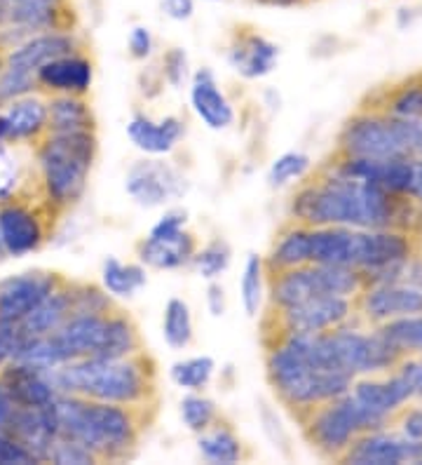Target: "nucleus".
Returning a JSON list of instances; mask_svg holds the SVG:
<instances>
[{
  "label": "nucleus",
  "instance_id": "f257e3e1",
  "mask_svg": "<svg viewBox=\"0 0 422 465\" xmlns=\"http://www.w3.org/2000/svg\"><path fill=\"white\" fill-rule=\"evenodd\" d=\"M422 207L404 195H392L368 182H357L321 167L315 179H303L289 200V219L305 226L399 228L416 235Z\"/></svg>",
  "mask_w": 422,
  "mask_h": 465
},
{
  "label": "nucleus",
  "instance_id": "f03ea898",
  "mask_svg": "<svg viewBox=\"0 0 422 465\" xmlns=\"http://www.w3.org/2000/svg\"><path fill=\"white\" fill-rule=\"evenodd\" d=\"M56 392L96 402L151 409L158 400V364L141 351L127 358H80L50 371Z\"/></svg>",
  "mask_w": 422,
  "mask_h": 465
},
{
  "label": "nucleus",
  "instance_id": "7ed1b4c3",
  "mask_svg": "<svg viewBox=\"0 0 422 465\" xmlns=\"http://www.w3.org/2000/svg\"><path fill=\"white\" fill-rule=\"evenodd\" d=\"M265 376L277 402L296 419L324 402L340 398L352 388V376L312 362L308 334H272L265 351Z\"/></svg>",
  "mask_w": 422,
  "mask_h": 465
},
{
  "label": "nucleus",
  "instance_id": "20e7f679",
  "mask_svg": "<svg viewBox=\"0 0 422 465\" xmlns=\"http://www.w3.org/2000/svg\"><path fill=\"white\" fill-rule=\"evenodd\" d=\"M56 432L74 437L102 460H124L139 447L148 409L96 402L59 392L50 404Z\"/></svg>",
  "mask_w": 422,
  "mask_h": 465
},
{
  "label": "nucleus",
  "instance_id": "39448f33",
  "mask_svg": "<svg viewBox=\"0 0 422 465\" xmlns=\"http://www.w3.org/2000/svg\"><path fill=\"white\" fill-rule=\"evenodd\" d=\"M99 158L96 132H47L35 148L40 186L47 207L56 212L71 210L83 200L90 176Z\"/></svg>",
  "mask_w": 422,
  "mask_h": 465
},
{
  "label": "nucleus",
  "instance_id": "423d86ee",
  "mask_svg": "<svg viewBox=\"0 0 422 465\" xmlns=\"http://www.w3.org/2000/svg\"><path fill=\"white\" fill-rule=\"evenodd\" d=\"M364 275L355 268L308 263L300 268L270 272L268 275V303H270L272 312H281L324 294L357 299L359 292L364 290Z\"/></svg>",
  "mask_w": 422,
  "mask_h": 465
},
{
  "label": "nucleus",
  "instance_id": "0eeeda50",
  "mask_svg": "<svg viewBox=\"0 0 422 465\" xmlns=\"http://www.w3.org/2000/svg\"><path fill=\"white\" fill-rule=\"evenodd\" d=\"M300 426L308 444L321 459L340 460L361 432L378 430L376 420L366 414L349 391L340 398L309 409L300 416Z\"/></svg>",
  "mask_w": 422,
  "mask_h": 465
},
{
  "label": "nucleus",
  "instance_id": "6e6552de",
  "mask_svg": "<svg viewBox=\"0 0 422 465\" xmlns=\"http://www.w3.org/2000/svg\"><path fill=\"white\" fill-rule=\"evenodd\" d=\"M336 153L373 160L394 158V155L411 158L408 143H406L404 120L389 118L376 106L361 108L355 115H349L340 127Z\"/></svg>",
  "mask_w": 422,
  "mask_h": 465
},
{
  "label": "nucleus",
  "instance_id": "1a4fd4ad",
  "mask_svg": "<svg viewBox=\"0 0 422 465\" xmlns=\"http://www.w3.org/2000/svg\"><path fill=\"white\" fill-rule=\"evenodd\" d=\"M191 191V179L167 158L134 160L124 172V193L141 210H164L183 200Z\"/></svg>",
  "mask_w": 422,
  "mask_h": 465
},
{
  "label": "nucleus",
  "instance_id": "9d476101",
  "mask_svg": "<svg viewBox=\"0 0 422 465\" xmlns=\"http://www.w3.org/2000/svg\"><path fill=\"white\" fill-rule=\"evenodd\" d=\"M275 320V334L289 331V334H324L336 327L355 322L357 303L349 296H315L299 306L287 308L281 312H272Z\"/></svg>",
  "mask_w": 422,
  "mask_h": 465
},
{
  "label": "nucleus",
  "instance_id": "9b49d317",
  "mask_svg": "<svg viewBox=\"0 0 422 465\" xmlns=\"http://www.w3.org/2000/svg\"><path fill=\"white\" fill-rule=\"evenodd\" d=\"M357 318L378 327L388 320L422 312V290L408 282H368L355 299Z\"/></svg>",
  "mask_w": 422,
  "mask_h": 465
},
{
  "label": "nucleus",
  "instance_id": "f8f14e48",
  "mask_svg": "<svg viewBox=\"0 0 422 465\" xmlns=\"http://www.w3.org/2000/svg\"><path fill=\"white\" fill-rule=\"evenodd\" d=\"M349 395L364 407V411L376 420L378 428L392 426L394 416L399 414L411 400L408 386L397 371H385L376 376H361L352 381Z\"/></svg>",
  "mask_w": 422,
  "mask_h": 465
},
{
  "label": "nucleus",
  "instance_id": "ddd939ff",
  "mask_svg": "<svg viewBox=\"0 0 422 465\" xmlns=\"http://www.w3.org/2000/svg\"><path fill=\"white\" fill-rule=\"evenodd\" d=\"M64 282L66 278L54 271H26L3 278L0 280V320L19 322Z\"/></svg>",
  "mask_w": 422,
  "mask_h": 465
},
{
  "label": "nucleus",
  "instance_id": "4468645a",
  "mask_svg": "<svg viewBox=\"0 0 422 465\" xmlns=\"http://www.w3.org/2000/svg\"><path fill=\"white\" fill-rule=\"evenodd\" d=\"M0 240L7 256H22L38 252L47 240V228L35 207L10 198L0 203Z\"/></svg>",
  "mask_w": 422,
  "mask_h": 465
},
{
  "label": "nucleus",
  "instance_id": "2eb2a0df",
  "mask_svg": "<svg viewBox=\"0 0 422 465\" xmlns=\"http://www.w3.org/2000/svg\"><path fill=\"white\" fill-rule=\"evenodd\" d=\"M188 99L195 118L211 132H225L235 125L237 111L209 66L195 68L188 83Z\"/></svg>",
  "mask_w": 422,
  "mask_h": 465
},
{
  "label": "nucleus",
  "instance_id": "dca6fc26",
  "mask_svg": "<svg viewBox=\"0 0 422 465\" xmlns=\"http://www.w3.org/2000/svg\"><path fill=\"white\" fill-rule=\"evenodd\" d=\"M127 139L141 155L151 158H169L174 153L179 143L186 139V120L179 115H164V118H152L151 114L136 111L127 120Z\"/></svg>",
  "mask_w": 422,
  "mask_h": 465
},
{
  "label": "nucleus",
  "instance_id": "f3484780",
  "mask_svg": "<svg viewBox=\"0 0 422 465\" xmlns=\"http://www.w3.org/2000/svg\"><path fill=\"white\" fill-rule=\"evenodd\" d=\"M74 52H83V40L75 31L71 29H56V31H43L17 47H12L3 54V64L7 66L26 68V71H38L40 66H45L47 62H54L59 57L74 54Z\"/></svg>",
  "mask_w": 422,
  "mask_h": 465
},
{
  "label": "nucleus",
  "instance_id": "a211bd4d",
  "mask_svg": "<svg viewBox=\"0 0 422 465\" xmlns=\"http://www.w3.org/2000/svg\"><path fill=\"white\" fill-rule=\"evenodd\" d=\"M225 62L244 80H263L280 64V47L259 31H237L225 52Z\"/></svg>",
  "mask_w": 422,
  "mask_h": 465
},
{
  "label": "nucleus",
  "instance_id": "6ab92c4d",
  "mask_svg": "<svg viewBox=\"0 0 422 465\" xmlns=\"http://www.w3.org/2000/svg\"><path fill=\"white\" fill-rule=\"evenodd\" d=\"M411 440L397 428L385 426L361 432L343 454L340 463L349 465H408Z\"/></svg>",
  "mask_w": 422,
  "mask_h": 465
},
{
  "label": "nucleus",
  "instance_id": "aec40b11",
  "mask_svg": "<svg viewBox=\"0 0 422 465\" xmlns=\"http://www.w3.org/2000/svg\"><path fill=\"white\" fill-rule=\"evenodd\" d=\"M197 247L200 244L191 228L172 235H143L136 242V262L148 271H181L191 266Z\"/></svg>",
  "mask_w": 422,
  "mask_h": 465
},
{
  "label": "nucleus",
  "instance_id": "412c9836",
  "mask_svg": "<svg viewBox=\"0 0 422 465\" xmlns=\"http://www.w3.org/2000/svg\"><path fill=\"white\" fill-rule=\"evenodd\" d=\"M0 383L7 391L15 407L22 409H43L50 407L59 395L52 383L50 371L35 369L19 360H12L0 369Z\"/></svg>",
  "mask_w": 422,
  "mask_h": 465
},
{
  "label": "nucleus",
  "instance_id": "4be33fe9",
  "mask_svg": "<svg viewBox=\"0 0 422 465\" xmlns=\"http://www.w3.org/2000/svg\"><path fill=\"white\" fill-rule=\"evenodd\" d=\"M38 90L47 94H80L87 97L94 85V62L84 52H74L35 71Z\"/></svg>",
  "mask_w": 422,
  "mask_h": 465
},
{
  "label": "nucleus",
  "instance_id": "5701e85b",
  "mask_svg": "<svg viewBox=\"0 0 422 465\" xmlns=\"http://www.w3.org/2000/svg\"><path fill=\"white\" fill-rule=\"evenodd\" d=\"M106 315L74 312L59 330L52 334L56 348L62 352L64 364L80 358H99L106 336Z\"/></svg>",
  "mask_w": 422,
  "mask_h": 465
},
{
  "label": "nucleus",
  "instance_id": "b1692460",
  "mask_svg": "<svg viewBox=\"0 0 422 465\" xmlns=\"http://www.w3.org/2000/svg\"><path fill=\"white\" fill-rule=\"evenodd\" d=\"M10 432L28 454L34 456L38 463H47V456H50V449L54 444V440L59 437L56 432L54 416H52L50 407L43 409H15V414L10 419Z\"/></svg>",
  "mask_w": 422,
  "mask_h": 465
},
{
  "label": "nucleus",
  "instance_id": "393cba45",
  "mask_svg": "<svg viewBox=\"0 0 422 465\" xmlns=\"http://www.w3.org/2000/svg\"><path fill=\"white\" fill-rule=\"evenodd\" d=\"M3 125H5V143L40 142L47 134V99L38 94H26L5 104Z\"/></svg>",
  "mask_w": 422,
  "mask_h": 465
},
{
  "label": "nucleus",
  "instance_id": "a878e982",
  "mask_svg": "<svg viewBox=\"0 0 422 465\" xmlns=\"http://www.w3.org/2000/svg\"><path fill=\"white\" fill-rule=\"evenodd\" d=\"M268 275L270 272L300 268L309 263V226L289 222L272 240L270 250L263 256Z\"/></svg>",
  "mask_w": 422,
  "mask_h": 465
},
{
  "label": "nucleus",
  "instance_id": "bb28decb",
  "mask_svg": "<svg viewBox=\"0 0 422 465\" xmlns=\"http://www.w3.org/2000/svg\"><path fill=\"white\" fill-rule=\"evenodd\" d=\"M71 315H74V301H71V287H68L66 280L45 301H40L26 318L19 320V330H22L24 339L54 334Z\"/></svg>",
  "mask_w": 422,
  "mask_h": 465
},
{
  "label": "nucleus",
  "instance_id": "cd10ccee",
  "mask_svg": "<svg viewBox=\"0 0 422 465\" xmlns=\"http://www.w3.org/2000/svg\"><path fill=\"white\" fill-rule=\"evenodd\" d=\"M47 132H96V115L87 97L50 94L47 99Z\"/></svg>",
  "mask_w": 422,
  "mask_h": 465
},
{
  "label": "nucleus",
  "instance_id": "c85d7f7f",
  "mask_svg": "<svg viewBox=\"0 0 422 465\" xmlns=\"http://www.w3.org/2000/svg\"><path fill=\"white\" fill-rule=\"evenodd\" d=\"M197 440V454L204 463L211 465H235L242 463L247 459V449H244V440L240 437V432L225 423L223 419H219L211 428H207L204 432L195 435Z\"/></svg>",
  "mask_w": 422,
  "mask_h": 465
},
{
  "label": "nucleus",
  "instance_id": "c756f323",
  "mask_svg": "<svg viewBox=\"0 0 422 465\" xmlns=\"http://www.w3.org/2000/svg\"><path fill=\"white\" fill-rule=\"evenodd\" d=\"M99 284L115 301H132L148 284V268L139 262H123L118 256H103Z\"/></svg>",
  "mask_w": 422,
  "mask_h": 465
},
{
  "label": "nucleus",
  "instance_id": "7c9ffc66",
  "mask_svg": "<svg viewBox=\"0 0 422 465\" xmlns=\"http://www.w3.org/2000/svg\"><path fill=\"white\" fill-rule=\"evenodd\" d=\"M141 351H146V346H143V336H141L134 318L113 308L106 318V336H103L99 358H127V355H136Z\"/></svg>",
  "mask_w": 422,
  "mask_h": 465
},
{
  "label": "nucleus",
  "instance_id": "2f4dec72",
  "mask_svg": "<svg viewBox=\"0 0 422 465\" xmlns=\"http://www.w3.org/2000/svg\"><path fill=\"white\" fill-rule=\"evenodd\" d=\"M265 301H268V268L263 256L249 252L240 275V303L249 320L260 318Z\"/></svg>",
  "mask_w": 422,
  "mask_h": 465
},
{
  "label": "nucleus",
  "instance_id": "473e14b6",
  "mask_svg": "<svg viewBox=\"0 0 422 465\" xmlns=\"http://www.w3.org/2000/svg\"><path fill=\"white\" fill-rule=\"evenodd\" d=\"M162 339L172 351H188L195 341V318L183 296H172L162 311Z\"/></svg>",
  "mask_w": 422,
  "mask_h": 465
},
{
  "label": "nucleus",
  "instance_id": "72a5a7b5",
  "mask_svg": "<svg viewBox=\"0 0 422 465\" xmlns=\"http://www.w3.org/2000/svg\"><path fill=\"white\" fill-rule=\"evenodd\" d=\"M219 364L211 355H188V358H179L169 364L167 376L176 388L183 392H200L207 391L211 386V381L216 379Z\"/></svg>",
  "mask_w": 422,
  "mask_h": 465
},
{
  "label": "nucleus",
  "instance_id": "f704fd0d",
  "mask_svg": "<svg viewBox=\"0 0 422 465\" xmlns=\"http://www.w3.org/2000/svg\"><path fill=\"white\" fill-rule=\"evenodd\" d=\"M378 331L383 334V339L399 358L422 355V312L388 320V322L378 324Z\"/></svg>",
  "mask_w": 422,
  "mask_h": 465
},
{
  "label": "nucleus",
  "instance_id": "c9c22d12",
  "mask_svg": "<svg viewBox=\"0 0 422 465\" xmlns=\"http://www.w3.org/2000/svg\"><path fill=\"white\" fill-rule=\"evenodd\" d=\"M376 108L397 120L422 118V75L389 87Z\"/></svg>",
  "mask_w": 422,
  "mask_h": 465
},
{
  "label": "nucleus",
  "instance_id": "e433bc0d",
  "mask_svg": "<svg viewBox=\"0 0 422 465\" xmlns=\"http://www.w3.org/2000/svg\"><path fill=\"white\" fill-rule=\"evenodd\" d=\"M309 172H312V158L305 151H284L277 158H272V163L268 165L265 183L272 191H281V188H289L293 183L299 186L303 179H308Z\"/></svg>",
  "mask_w": 422,
  "mask_h": 465
},
{
  "label": "nucleus",
  "instance_id": "4c0bfd02",
  "mask_svg": "<svg viewBox=\"0 0 422 465\" xmlns=\"http://www.w3.org/2000/svg\"><path fill=\"white\" fill-rule=\"evenodd\" d=\"M179 419L188 432L200 435L221 419V409L216 400L209 398L204 391L183 392V398L179 400Z\"/></svg>",
  "mask_w": 422,
  "mask_h": 465
},
{
  "label": "nucleus",
  "instance_id": "58836bf2",
  "mask_svg": "<svg viewBox=\"0 0 422 465\" xmlns=\"http://www.w3.org/2000/svg\"><path fill=\"white\" fill-rule=\"evenodd\" d=\"M232 266V247L228 240L214 238L204 242L202 247H197L195 256H192L191 268L197 272V278H202L204 282L211 280H223V275L231 271Z\"/></svg>",
  "mask_w": 422,
  "mask_h": 465
},
{
  "label": "nucleus",
  "instance_id": "ea45409f",
  "mask_svg": "<svg viewBox=\"0 0 422 465\" xmlns=\"http://www.w3.org/2000/svg\"><path fill=\"white\" fill-rule=\"evenodd\" d=\"M71 287V301H74V312H87V315H106L115 308V299L103 290L102 284L94 282H74L68 280Z\"/></svg>",
  "mask_w": 422,
  "mask_h": 465
},
{
  "label": "nucleus",
  "instance_id": "a19ab883",
  "mask_svg": "<svg viewBox=\"0 0 422 465\" xmlns=\"http://www.w3.org/2000/svg\"><path fill=\"white\" fill-rule=\"evenodd\" d=\"M34 92H38V80H35L34 71L3 64L0 68V106L26 97V94H34Z\"/></svg>",
  "mask_w": 422,
  "mask_h": 465
},
{
  "label": "nucleus",
  "instance_id": "79ce46f5",
  "mask_svg": "<svg viewBox=\"0 0 422 465\" xmlns=\"http://www.w3.org/2000/svg\"><path fill=\"white\" fill-rule=\"evenodd\" d=\"M256 414H259V423L270 447L275 449L277 454L291 456V437H289V430L281 423L275 404H270L268 400H259L256 402Z\"/></svg>",
  "mask_w": 422,
  "mask_h": 465
},
{
  "label": "nucleus",
  "instance_id": "37998d69",
  "mask_svg": "<svg viewBox=\"0 0 422 465\" xmlns=\"http://www.w3.org/2000/svg\"><path fill=\"white\" fill-rule=\"evenodd\" d=\"M192 68H191V57L183 47H169L167 52L160 59V78H162V85L167 83L172 90H183V87L191 83Z\"/></svg>",
  "mask_w": 422,
  "mask_h": 465
},
{
  "label": "nucleus",
  "instance_id": "c03bdc74",
  "mask_svg": "<svg viewBox=\"0 0 422 465\" xmlns=\"http://www.w3.org/2000/svg\"><path fill=\"white\" fill-rule=\"evenodd\" d=\"M47 463L56 465H94L99 463L90 449L84 447L83 442L74 440V437H64L59 435L54 440L50 449V456H47Z\"/></svg>",
  "mask_w": 422,
  "mask_h": 465
},
{
  "label": "nucleus",
  "instance_id": "a18cd8bd",
  "mask_svg": "<svg viewBox=\"0 0 422 465\" xmlns=\"http://www.w3.org/2000/svg\"><path fill=\"white\" fill-rule=\"evenodd\" d=\"M19 182H22V165L17 155L5 143H0V203L17 195Z\"/></svg>",
  "mask_w": 422,
  "mask_h": 465
},
{
  "label": "nucleus",
  "instance_id": "49530a36",
  "mask_svg": "<svg viewBox=\"0 0 422 465\" xmlns=\"http://www.w3.org/2000/svg\"><path fill=\"white\" fill-rule=\"evenodd\" d=\"M394 371L404 379V383L408 386L413 402H422V355H408V358H401L394 367Z\"/></svg>",
  "mask_w": 422,
  "mask_h": 465
},
{
  "label": "nucleus",
  "instance_id": "de8ad7c7",
  "mask_svg": "<svg viewBox=\"0 0 422 465\" xmlns=\"http://www.w3.org/2000/svg\"><path fill=\"white\" fill-rule=\"evenodd\" d=\"M392 426L408 440H422V402H408L394 416Z\"/></svg>",
  "mask_w": 422,
  "mask_h": 465
},
{
  "label": "nucleus",
  "instance_id": "09e8293b",
  "mask_svg": "<svg viewBox=\"0 0 422 465\" xmlns=\"http://www.w3.org/2000/svg\"><path fill=\"white\" fill-rule=\"evenodd\" d=\"M127 52L134 62H148L155 54V38L148 26H134L127 35Z\"/></svg>",
  "mask_w": 422,
  "mask_h": 465
},
{
  "label": "nucleus",
  "instance_id": "8fccbe9b",
  "mask_svg": "<svg viewBox=\"0 0 422 465\" xmlns=\"http://www.w3.org/2000/svg\"><path fill=\"white\" fill-rule=\"evenodd\" d=\"M38 463L26 449L7 430H0V465H31Z\"/></svg>",
  "mask_w": 422,
  "mask_h": 465
},
{
  "label": "nucleus",
  "instance_id": "3c124183",
  "mask_svg": "<svg viewBox=\"0 0 422 465\" xmlns=\"http://www.w3.org/2000/svg\"><path fill=\"white\" fill-rule=\"evenodd\" d=\"M204 306L211 318H223L228 312V292H225L223 282L221 280H211L207 282V292H204Z\"/></svg>",
  "mask_w": 422,
  "mask_h": 465
},
{
  "label": "nucleus",
  "instance_id": "603ef678",
  "mask_svg": "<svg viewBox=\"0 0 422 465\" xmlns=\"http://www.w3.org/2000/svg\"><path fill=\"white\" fill-rule=\"evenodd\" d=\"M160 10L172 22H188L195 15V0H160Z\"/></svg>",
  "mask_w": 422,
  "mask_h": 465
},
{
  "label": "nucleus",
  "instance_id": "864d4df0",
  "mask_svg": "<svg viewBox=\"0 0 422 465\" xmlns=\"http://www.w3.org/2000/svg\"><path fill=\"white\" fill-rule=\"evenodd\" d=\"M15 409L17 407H15V402H12L7 391L3 388V383H0V430H7L12 414H15Z\"/></svg>",
  "mask_w": 422,
  "mask_h": 465
},
{
  "label": "nucleus",
  "instance_id": "5fc2aeb1",
  "mask_svg": "<svg viewBox=\"0 0 422 465\" xmlns=\"http://www.w3.org/2000/svg\"><path fill=\"white\" fill-rule=\"evenodd\" d=\"M408 198L422 207V158H416V167H413V183Z\"/></svg>",
  "mask_w": 422,
  "mask_h": 465
},
{
  "label": "nucleus",
  "instance_id": "6e6d98bb",
  "mask_svg": "<svg viewBox=\"0 0 422 465\" xmlns=\"http://www.w3.org/2000/svg\"><path fill=\"white\" fill-rule=\"evenodd\" d=\"M263 5H275V7H289V5H299L303 0H259Z\"/></svg>",
  "mask_w": 422,
  "mask_h": 465
},
{
  "label": "nucleus",
  "instance_id": "4d7b16f0",
  "mask_svg": "<svg viewBox=\"0 0 422 465\" xmlns=\"http://www.w3.org/2000/svg\"><path fill=\"white\" fill-rule=\"evenodd\" d=\"M0 143H5V125H3V114H0Z\"/></svg>",
  "mask_w": 422,
  "mask_h": 465
},
{
  "label": "nucleus",
  "instance_id": "13d9d810",
  "mask_svg": "<svg viewBox=\"0 0 422 465\" xmlns=\"http://www.w3.org/2000/svg\"><path fill=\"white\" fill-rule=\"evenodd\" d=\"M5 247H3V240H0V262H3V259H5Z\"/></svg>",
  "mask_w": 422,
  "mask_h": 465
},
{
  "label": "nucleus",
  "instance_id": "bf43d9fd",
  "mask_svg": "<svg viewBox=\"0 0 422 465\" xmlns=\"http://www.w3.org/2000/svg\"><path fill=\"white\" fill-rule=\"evenodd\" d=\"M0 68H3V54H0Z\"/></svg>",
  "mask_w": 422,
  "mask_h": 465
},
{
  "label": "nucleus",
  "instance_id": "052dcab7",
  "mask_svg": "<svg viewBox=\"0 0 422 465\" xmlns=\"http://www.w3.org/2000/svg\"><path fill=\"white\" fill-rule=\"evenodd\" d=\"M211 3H216V0H211Z\"/></svg>",
  "mask_w": 422,
  "mask_h": 465
}]
</instances>
